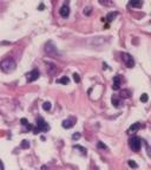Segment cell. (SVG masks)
<instances>
[{
	"instance_id": "6da1fadb",
	"label": "cell",
	"mask_w": 151,
	"mask_h": 170,
	"mask_svg": "<svg viewBox=\"0 0 151 170\" xmlns=\"http://www.w3.org/2000/svg\"><path fill=\"white\" fill-rule=\"evenodd\" d=\"M17 69V63L13 58L7 57L0 63V70L5 73H12Z\"/></svg>"
},
{
	"instance_id": "7a4b0ae2",
	"label": "cell",
	"mask_w": 151,
	"mask_h": 170,
	"mask_svg": "<svg viewBox=\"0 0 151 170\" xmlns=\"http://www.w3.org/2000/svg\"><path fill=\"white\" fill-rule=\"evenodd\" d=\"M50 130V125L46 123V121L43 117H38L37 118V128L34 129V134H39L40 131H49Z\"/></svg>"
},
{
	"instance_id": "3957f363",
	"label": "cell",
	"mask_w": 151,
	"mask_h": 170,
	"mask_svg": "<svg viewBox=\"0 0 151 170\" xmlns=\"http://www.w3.org/2000/svg\"><path fill=\"white\" fill-rule=\"evenodd\" d=\"M129 145H130V148L132 149V151L138 153V151L140 150V147H142V139L139 138V137H136V136H134L132 138H130Z\"/></svg>"
},
{
	"instance_id": "277c9868",
	"label": "cell",
	"mask_w": 151,
	"mask_h": 170,
	"mask_svg": "<svg viewBox=\"0 0 151 170\" xmlns=\"http://www.w3.org/2000/svg\"><path fill=\"white\" fill-rule=\"evenodd\" d=\"M122 59H123L124 64H125L128 67H130V69L134 67V59L131 54H129V53L124 52V53H122Z\"/></svg>"
},
{
	"instance_id": "5b68a950",
	"label": "cell",
	"mask_w": 151,
	"mask_h": 170,
	"mask_svg": "<svg viewBox=\"0 0 151 170\" xmlns=\"http://www.w3.org/2000/svg\"><path fill=\"white\" fill-rule=\"evenodd\" d=\"M40 76V72H39V70H37V69H34L32 71H30L27 75H26V79H27V83H33L35 82L38 78Z\"/></svg>"
},
{
	"instance_id": "8992f818",
	"label": "cell",
	"mask_w": 151,
	"mask_h": 170,
	"mask_svg": "<svg viewBox=\"0 0 151 170\" xmlns=\"http://www.w3.org/2000/svg\"><path fill=\"white\" fill-rule=\"evenodd\" d=\"M45 52L47 54H56L58 51H57V47L54 46V44L52 42H49L46 45H45Z\"/></svg>"
},
{
	"instance_id": "52a82bcc",
	"label": "cell",
	"mask_w": 151,
	"mask_h": 170,
	"mask_svg": "<svg viewBox=\"0 0 151 170\" xmlns=\"http://www.w3.org/2000/svg\"><path fill=\"white\" fill-rule=\"evenodd\" d=\"M76 123V121L73 119V118H67V119H64L63 121V123H62V126L64 128V129H71L73 125Z\"/></svg>"
},
{
	"instance_id": "ba28073f",
	"label": "cell",
	"mask_w": 151,
	"mask_h": 170,
	"mask_svg": "<svg viewBox=\"0 0 151 170\" xmlns=\"http://www.w3.org/2000/svg\"><path fill=\"white\" fill-rule=\"evenodd\" d=\"M59 14L63 17V18H67L68 14H70V7H68V5H64L60 10H59Z\"/></svg>"
},
{
	"instance_id": "9c48e42d",
	"label": "cell",
	"mask_w": 151,
	"mask_h": 170,
	"mask_svg": "<svg viewBox=\"0 0 151 170\" xmlns=\"http://www.w3.org/2000/svg\"><path fill=\"white\" fill-rule=\"evenodd\" d=\"M140 126H142V124L138 123V122H137V123H134L132 125H131V126H130V128H129V130H128V134H130V135H131V134L137 132V131L140 129Z\"/></svg>"
},
{
	"instance_id": "30bf717a",
	"label": "cell",
	"mask_w": 151,
	"mask_h": 170,
	"mask_svg": "<svg viewBox=\"0 0 151 170\" xmlns=\"http://www.w3.org/2000/svg\"><path fill=\"white\" fill-rule=\"evenodd\" d=\"M20 122H21V125L24 126V131H29V130H32L33 129V126L29 123V121L26 118H21Z\"/></svg>"
},
{
	"instance_id": "8fae6325",
	"label": "cell",
	"mask_w": 151,
	"mask_h": 170,
	"mask_svg": "<svg viewBox=\"0 0 151 170\" xmlns=\"http://www.w3.org/2000/svg\"><path fill=\"white\" fill-rule=\"evenodd\" d=\"M112 89L115 90V91H117L120 89V78L119 76H115L113 77V84H112Z\"/></svg>"
},
{
	"instance_id": "7c38bea8",
	"label": "cell",
	"mask_w": 151,
	"mask_h": 170,
	"mask_svg": "<svg viewBox=\"0 0 151 170\" xmlns=\"http://www.w3.org/2000/svg\"><path fill=\"white\" fill-rule=\"evenodd\" d=\"M118 16V12H110V13H107V16H106V20L109 21V23H111V21H113L115 20V18Z\"/></svg>"
},
{
	"instance_id": "4fadbf2b",
	"label": "cell",
	"mask_w": 151,
	"mask_h": 170,
	"mask_svg": "<svg viewBox=\"0 0 151 170\" xmlns=\"http://www.w3.org/2000/svg\"><path fill=\"white\" fill-rule=\"evenodd\" d=\"M111 102H112V105L115 107V108H120V104H122V102H120V99L116 97V96H113L112 97V99H111Z\"/></svg>"
},
{
	"instance_id": "5bb4252c",
	"label": "cell",
	"mask_w": 151,
	"mask_h": 170,
	"mask_svg": "<svg viewBox=\"0 0 151 170\" xmlns=\"http://www.w3.org/2000/svg\"><path fill=\"white\" fill-rule=\"evenodd\" d=\"M73 149H74V150H77L79 154L83 155V156L86 155V149H85L84 147H82V145H74V147H73Z\"/></svg>"
},
{
	"instance_id": "9a60e30c",
	"label": "cell",
	"mask_w": 151,
	"mask_h": 170,
	"mask_svg": "<svg viewBox=\"0 0 151 170\" xmlns=\"http://www.w3.org/2000/svg\"><path fill=\"white\" fill-rule=\"evenodd\" d=\"M119 96L120 97H123V98H130V96H131V92H130V90H122L120 93H119Z\"/></svg>"
},
{
	"instance_id": "2e32d148",
	"label": "cell",
	"mask_w": 151,
	"mask_h": 170,
	"mask_svg": "<svg viewBox=\"0 0 151 170\" xmlns=\"http://www.w3.org/2000/svg\"><path fill=\"white\" fill-rule=\"evenodd\" d=\"M47 69H49V72L50 73H53L57 71V66L54 64H51V63H47Z\"/></svg>"
},
{
	"instance_id": "e0dca14e",
	"label": "cell",
	"mask_w": 151,
	"mask_h": 170,
	"mask_svg": "<svg viewBox=\"0 0 151 170\" xmlns=\"http://www.w3.org/2000/svg\"><path fill=\"white\" fill-rule=\"evenodd\" d=\"M57 83H60V84H64V85H67L68 83H70V79L65 76V77H62L60 79H58L57 80Z\"/></svg>"
},
{
	"instance_id": "ac0fdd59",
	"label": "cell",
	"mask_w": 151,
	"mask_h": 170,
	"mask_svg": "<svg viewBox=\"0 0 151 170\" xmlns=\"http://www.w3.org/2000/svg\"><path fill=\"white\" fill-rule=\"evenodd\" d=\"M21 148H23V149H29V148H30V142H29L27 139H24V141L21 142Z\"/></svg>"
},
{
	"instance_id": "d6986e66",
	"label": "cell",
	"mask_w": 151,
	"mask_h": 170,
	"mask_svg": "<svg viewBox=\"0 0 151 170\" xmlns=\"http://www.w3.org/2000/svg\"><path fill=\"white\" fill-rule=\"evenodd\" d=\"M142 5H143L142 1H131L130 2V6H132V7H142Z\"/></svg>"
},
{
	"instance_id": "ffe728a7",
	"label": "cell",
	"mask_w": 151,
	"mask_h": 170,
	"mask_svg": "<svg viewBox=\"0 0 151 170\" xmlns=\"http://www.w3.org/2000/svg\"><path fill=\"white\" fill-rule=\"evenodd\" d=\"M139 99H140V102H142V103H146V102L149 100V96H148L146 93H143V94L140 96V98H139Z\"/></svg>"
},
{
	"instance_id": "44dd1931",
	"label": "cell",
	"mask_w": 151,
	"mask_h": 170,
	"mask_svg": "<svg viewBox=\"0 0 151 170\" xmlns=\"http://www.w3.org/2000/svg\"><path fill=\"white\" fill-rule=\"evenodd\" d=\"M51 103L50 102H45V103H43V109L45 110V111H50L51 110Z\"/></svg>"
},
{
	"instance_id": "7402d4cb",
	"label": "cell",
	"mask_w": 151,
	"mask_h": 170,
	"mask_svg": "<svg viewBox=\"0 0 151 170\" xmlns=\"http://www.w3.org/2000/svg\"><path fill=\"white\" fill-rule=\"evenodd\" d=\"M128 164H129L131 168H134V169H137V168H138V164H137L134 161H132V159H129V161H128Z\"/></svg>"
},
{
	"instance_id": "603a6c76",
	"label": "cell",
	"mask_w": 151,
	"mask_h": 170,
	"mask_svg": "<svg viewBox=\"0 0 151 170\" xmlns=\"http://www.w3.org/2000/svg\"><path fill=\"white\" fill-rule=\"evenodd\" d=\"M97 147H98L99 149H105V150H107V147H106V145H105L103 142H101V141L97 143Z\"/></svg>"
},
{
	"instance_id": "cb8c5ba5",
	"label": "cell",
	"mask_w": 151,
	"mask_h": 170,
	"mask_svg": "<svg viewBox=\"0 0 151 170\" xmlns=\"http://www.w3.org/2000/svg\"><path fill=\"white\" fill-rule=\"evenodd\" d=\"M73 80H74L76 83H80V77H79L78 73H73Z\"/></svg>"
},
{
	"instance_id": "d4e9b609",
	"label": "cell",
	"mask_w": 151,
	"mask_h": 170,
	"mask_svg": "<svg viewBox=\"0 0 151 170\" xmlns=\"http://www.w3.org/2000/svg\"><path fill=\"white\" fill-rule=\"evenodd\" d=\"M79 138H80V134H79V132H76V134L72 135V139H73V141H78Z\"/></svg>"
},
{
	"instance_id": "484cf974",
	"label": "cell",
	"mask_w": 151,
	"mask_h": 170,
	"mask_svg": "<svg viewBox=\"0 0 151 170\" xmlns=\"http://www.w3.org/2000/svg\"><path fill=\"white\" fill-rule=\"evenodd\" d=\"M91 7H86L84 10V14H86V16H89V14H91Z\"/></svg>"
},
{
	"instance_id": "4316f807",
	"label": "cell",
	"mask_w": 151,
	"mask_h": 170,
	"mask_svg": "<svg viewBox=\"0 0 151 170\" xmlns=\"http://www.w3.org/2000/svg\"><path fill=\"white\" fill-rule=\"evenodd\" d=\"M44 7H45V6H44V4H40V6H39V11H43V10H44Z\"/></svg>"
},
{
	"instance_id": "83f0119b",
	"label": "cell",
	"mask_w": 151,
	"mask_h": 170,
	"mask_svg": "<svg viewBox=\"0 0 151 170\" xmlns=\"http://www.w3.org/2000/svg\"><path fill=\"white\" fill-rule=\"evenodd\" d=\"M0 170H4V164H2L1 161H0Z\"/></svg>"
}]
</instances>
